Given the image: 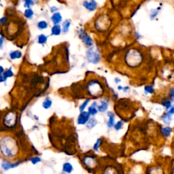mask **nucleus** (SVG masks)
I'll return each instance as SVG.
<instances>
[{
	"mask_svg": "<svg viewBox=\"0 0 174 174\" xmlns=\"http://www.w3.org/2000/svg\"><path fill=\"white\" fill-rule=\"evenodd\" d=\"M88 112L91 116H95V114H97V112H98V105H97L96 102H93L92 105L89 107Z\"/></svg>",
	"mask_w": 174,
	"mask_h": 174,
	"instance_id": "nucleus-10",
	"label": "nucleus"
},
{
	"mask_svg": "<svg viewBox=\"0 0 174 174\" xmlns=\"http://www.w3.org/2000/svg\"><path fill=\"white\" fill-rule=\"evenodd\" d=\"M61 33V27L59 25H54L51 29V34L53 36H59Z\"/></svg>",
	"mask_w": 174,
	"mask_h": 174,
	"instance_id": "nucleus-17",
	"label": "nucleus"
},
{
	"mask_svg": "<svg viewBox=\"0 0 174 174\" xmlns=\"http://www.w3.org/2000/svg\"><path fill=\"white\" fill-rule=\"evenodd\" d=\"M4 81H6V80L4 79V78H3V74L0 75V83L2 82H4Z\"/></svg>",
	"mask_w": 174,
	"mask_h": 174,
	"instance_id": "nucleus-41",
	"label": "nucleus"
},
{
	"mask_svg": "<svg viewBox=\"0 0 174 174\" xmlns=\"http://www.w3.org/2000/svg\"><path fill=\"white\" fill-rule=\"evenodd\" d=\"M33 3L34 2L31 1V0H26V1H25V3H24V7H25V8H30V6H33Z\"/></svg>",
	"mask_w": 174,
	"mask_h": 174,
	"instance_id": "nucleus-33",
	"label": "nucleus"
},
{
	"mask_svg": "<svg viewBox=\"0 0 174 174\" xmlns=\"http://www.w3.org/2000/svg\"><path fill=\"white\" fill-rule=\"evenodd\" d=\"M84 163L86 165H87V167H93V165L95 164V160L92 156H86L84 159Z\"/></svg>",
	"mask_w": 174,
	"mask_h": 174,
	"instance_id": "nucleus-15",
	"label": "nucleus"
},
{
	"mask_svg": "<svg viewBox=\"0 0 174 174\" xmlns=\"http://www.w3.org/2000/svg\"><path fill=\"white\" fill-rule=\"evenodd\" d=\"M37 25L40 29H45L48 27V23L45 20H41V21L38 22Z\"/></svg>",
	"mask_w": 174,
	"mask_h": 174,
	"instance_id": "nucleus-27",
	"label": "nucleus"
},
{
	"mask_svg": "<svg viewBox=\"0 0 174 174\" xmlns=\"http://www.w3.org/2000/svg\"><path fill=\"white\" fill-rule=\"evenodd\" d=\"M20 163H11L10 162L8 161H6L4 160L2 163V167L7 171V170H9L12 168H15L16 167H17L18 165H19Z\"/></svg>",
	"mask_w": 174,
	"mask_h": 174,
	"instance_id": "nucleus-9",
	"label": "nucleus"
},
{
	"mask_svg": "<svg viewBox=\"0 0 174 174\" xmlns=\"http://www.w3.org/2000/svg\"><path fill=\"white\" fill-rule=\"evenodd\" d=\"M88 92L90 95L97 97L102 95L103 92V86L99 81L93 80L89 82L87 86Z\"/></svg>",
	"mask_w": 174,
	"mask_h": 174,
	"instance_id": "nucleus-3",
	"label": "nucleus"
},
{
	"mask_svg": "<svg viewBox=\"0 0 174 174\" xmlns=\"http://www.w3.org/2000/svg\"><path fill=\"white\" fill-rule=\"evenodd\" d=\"M169 113L170 114H174V106H172L171 108H170V110L169 111Z\"/></svg>",
	"mask_w": 174,
	"mask_h": 174,
	"instance_id": "nucleus-40",
	"label": "nucleus"
},
{
	"mask_svg": "<svg viewBox=\"0 0 174 174\" xmlns=\"http://www.w3.org/2000/svg\"><path fill=\"white\" fill-rule=\"evenodd\" d=\"M146 174H165V172L161 166L154 165L146 169Z\"/></svg>",
	"mask_w": 174,
	"mask_h": 174,
	"instance_id": "nucleus-6",
	"label": "nucleus"
},
{
	"mask_svg": "<svg viewBox=\"0 0 174 174\" xmlns=\"http://www.w3.org/2000/svg\"><path fill=\"white\" fill-rule=\"evenodd\" d=\"M16 121V118L14 114L12 115H8L6 116L4 119V123L5 124H6V126H12V124H13Z\"/></svg>",
	"mask_w": 174,
	"mask_h": 174,
	"instance_id": "nucleus-12",
	"label": "nucleus"
},
{
	"mask_svg": "<svg viewBox=\"0 0 174 174\" xmlns=\"http://www.w3.org/2000/svg\"><path fill=\"white\" fill-rule=\"evenodd\" d=\"M115 81H116V83H118L119 82H120V80L118 78H115Z\"/></svg>",
	"mask_w": 174,
	"mask_h": 174,
	"instance_id": "nucleus-42",
	"label": "nucleus"
},
{
	"mask_svg": "<svg viewBox=\"0 0 174 174\" xmlns=\"http://www.w3.org/2000/svg\"><path fill=\"white\" fill-rule=\"evenodd\" d=\"M78 34L79 37L82 40L83 42H84L86 46L91 47L93 45V41L91 39V37L89 36L87 33H86L85 31L83 30L82 29H79L78 31Z\"/></svg>",
	"mask_w": 174,
	"mask_h": 174,
	"instance_id": "nucleus-5",
	"label": "nucleus"
},
{
	"mask_svg": "<svg viewBox=\"0 0 174 174\" xmlns=\"http://www.w3.org/2000/svg\"><path fill=\"white\" fill-rule=\"evenodd\" d=\"M159 13V10L157 9H153L151 10V15H150V19H154L155 17L156 16V15H158Z\"/></svg>",
	"mask_w": 174,
	"mask_h": 174,
	"instance_id": "nucleus-35",
	"label": "nucleus"
},
{
	"mask_svg": "<svg viewBox=\"0 0 174 174\" xmlns=\"http://www.w3.org/2000/svg\"><path fill=\"white\" fill-rule=\"evenodd\" d=\"M87 60L90 63L97 64L101 59V54L99 50L95 46H91L86 51Z\"/></svg>",
	"mask_w": 174,
	"mask_h": 174,
	"instance_id": "nucleus-4",
	"label": "nucleus"
},
{
	"mask_svg": "<svg viewBox=\"0 0 174 174\" xmlns=\"http://www.w3.org/2000/svg\"><path fill=\"white\" fill-rule=\"evenodd\" d=\"M83 6L86 8L87 10H89V11H94L97 9V2L95 1H93V0H91V1H85L83 2L82 3Z\"/></svg>",
	"mask_w": 174,
	"mask_h": 174,
	"instance_id": "nucleus-8",
	"label": "nucleus"
},
{
	"mask_svg": "<svg viewBox=\"0 0 174 174\" xmlns=\"http://www.w3.org/2000/svg\"><path fill=\"white\" fill-rule=\"evenodd\" d=\"M89 102H90V99H87V100L85 101L84 103H82V105L80 106V112H84L85 109L86 108V107L87 106V105H88V103H89Z\"/></svg>",
	"mask_w": 174,
	"mask_h": 174,
	"instance_id": "nucleus-29",
	"label": "nucleus"
},
{
	"mask_svg": "<svg viewBox=\"0 0 174 174\" xmlns=\"http://www.w3.org/2000/svg\"><path fill=\"white\" fill-rule=\"evenodd\" d=\"M70 25H71V23L69 20H65V21L63 23V25H62L63 26V32L65 33L68 32Z\"/></svg>",
	"mask_w": 174,
	"mask_h": 174,
	"instance_id": "nucleus-21",
	"label": "nucleus"
},
{
	"mask_svg": "<svg viewBox=\"0 0 174 174\" xmlns=\"http://www.w3.org/2000/svg\"><path fill=\"white\" fill-rule=\"evenodd\" d=\"M47 37L43 34L40 35L37 37V42L40 44H44L47 41Z\"/></svg>",
	"mask_w": 174,
	"mask_h": 174,
	"instance_id": "nucleus-24",
	"label": "nucleus"
},
{
	"mask_svg": "<svg viewBox=\"0 0 174 174\" xmlns=\"http://www.w3.org/2000/svg\"><path fill=\"white\" fill-rule=\"evenodd\" d=\"M162 120L165 124L169 125L170 123H171V122L172 120V114H170L169 112L165 114L164 115L162 116Z\"/></svg>",
	"mask_w": 174,
	"mask_h": 174,
	"instance_id": "nucleus-18",
	"label": "nucleus"
},
{
	"mask_svg": "<svg viewBox=\"0 0 174 174\" xmlns=\"http://www.w3.org/2000/svg\"><path fill=\"white\" fill-rule=\"evenodd\" d=\"M128 174H141V173H130Z\"/></svg>",
	"mask_w": 174,
	"mask_h": 174,
	"instance_id": "nucleus-44",
	"label": "nucleus"
},
{
	"mask_svg": "<svg viewBox=\"0 0 174 174\" xmlns=\"http://www.w3.org/2000/svg\"><path fill=\"white\" fill-rule=\"evenodd\" d=\"M57 10H58V8H57V7H55V6H53L50 8V12H54L57 11Z\"/></svg>",
	"mask_w": 174,
	"mask_h": 174,
	"instance_id": "nucleus-39",
	"label": "nucleus"
},
{
	"mask_svg": "<svg viewBox=\"0 0 174 174\" xmlns=\"http://www.w3.org/2000/svg\"><path fill=\"white\" fill-rule=\"evenodd\" d=\"M162 104L166 107L167 110H169V109H170V108H171V107H172V103H171V102H170V101H169V100H165V101H163Z\"/></svg>",
	"mask_w": 174,
	"mask_h": 174,
	"instance_id": "nucleus-31",
	"label": "nucleus"
},
{
	"mask_svg": "<svg viewBox=\"0 0 174 174\" xmlns=\"http://www.w3.org/2000/svg\"><path fill=\"white\" fill-rule=\"evenodd\" d=\"M9 56L12 60H14V59H20L22 57V53L19 50L12 51L10 53Z\"/></svg>",
	"mask_w": 174,
	"mask_h": 174,
	"instance_id": "nucleus-19",
	"label": "nucleus"
},
{
	"mask_svg": "<svg viewBox=\"0 0 174 174\" xmlns=\"http://www.w3.org/2000/svg\"><path fill=\"white\" fill-rule=\"evenodd\" d=\"M123 122H122V121H118L117 123H116L115 124H114V128H115L116 131H119L120 129H121L122 127H123Z\"/></svg>",
	"mask_w": 174,
	"mask_h": 174,
	"instance_id": "nucleus-32",
	"label": "nucleus"
},
{
	"mask_svg": "<svg viewBox=\"0 0 174 174\" xmlns=\"http://www.w3.org/2000/svg\"><path fill=\"white\" fill-rule=\"evenodd\" d=\"M172 97H173V98H174V94H173V95H172Z\"/></svg>",
	"mask_w": 174,
	"mask_h": 174,
	"instance_id": "nucleus-46",
	"label": "nucleus"
},
{
	"mask_svg": "<svg viewBox=\"0 0 174 174\" xmlns=\"http://www.w3.org/2000/svg\"><path fill=\"white\" fill-rule=\"evenodd\" d=\"M13 75H14V73H13V72L12 71V69H7V70L5 71L4 72H3V78H4V79L6 80V79H7V78L12 77Z\"/></svg>",
	"mask_w": 174,
	"mask_h": 174,
	"instance_id": "nucleus-25",
	"label": "nucleus"
},
{
	"mask_svg": "<svg viewBox=\"0 0 174 174\" xmlns=\"http://www.w3.org/2000/svg\"><path fill=\"white\" fill-rule=\"evenodd\" d=\"M0 150L3 156L12 158L16 154L17 146L12 138L5 137L0 141Z\"/></svg>",
	"mask_w": 174,
	"mask_h": 174,
	"instance_id": "nucleus-2",
	"label": "nucleus"
},
{
	"mask_svg": "<svg viewBox=\"0 0 174 174\" xmlns=\"http://www.w3.org/2000/svg\"><path fill=\"white\" fill-rule=\"evenodd\" d=\"M173 129L170 127H163L161 130V134L164 137H169L172 133Z\"/></svg>",
	"mask_w": 174,
	"mask_h": 174,
	"instance_id": "nucleus-14",
	"label": "nucleus"
},
{
	"mask_svg": "<svg viewBox=\"0 0 174 174\" xmlns=\"http://www.w3.org/2000/svg\"><path fill=\"white\" fill-rule=\"evenodd\" d=\"M118 90H123V87H122L121 86H119L118 87Z\"/></svg>",
	"mask_w": 174,
	"mask_h": 174,
	"instance_id": "nucleus-43",
	"label": "nucleus"
},
{
	"mask_svg": "<svg viewBox=\"0 0 174 174\" xmlns=\"http://www.w3.org/2000/svg\"><path fill=\"white\" fill-rule=\"evenodd\" d=\"M172 174H174V168L173 169V170H172Z\"/></svg>",
	"mask_w": 174,
	"mask_h": 174,
	"instance_id": "nucleus-45",
	"label": "nucleus"
},
{
	"mask_svg": "<svg viewBox=\"0 0 174 174\" xmlns=\"http://www.w3.org/2000/svg\"><path fill=\"white\" fill-rule=\"evenodd\" d=\"M107 116L109 117V120L107 122V126L111 128L114 126V121H115V120H114V114L112 112H110L107 113Z\"/></svg>",
	"mask_w": 174,
	"mask_h": 174,
	"instance_id": "nucleus-20",
	"label": "nucleus"
},
{
	"mask_svg": "<svg viewBox=\"0 0 174 174\" xmlns=\"http://www.w3.org/2000/svg\"><path fill=\"white\" fill-rule=\"evenodd\" d=\"M97 124V121L95 119V118H90L89 120L88 121V123H87V125L86 127L88 128H93L94 127L96 126V124Z\"/></svg>",
	"mask_w": 174,
	"mask_h": 174,
	"instance_id": "nucleus-22",
	"label": "nucleus"
},
{
	"mask_svg": "<svg viewBox=\"0 0 174 174\" xmlns=\"http://www.w3.org/2000/svg\"><path fill=\"white\" fill-rule=\"evenodd\" d=\"M101 144H102V140H101V139H98V140H97L96 143L94 144V146H93L94 150L98 151L99 150V146H101Z\"/></svg>",
	"mask_w": 174,
	"mask_h": 174,
	"instance_id": "nucleus-28",
	"label": "nucleus"
},
{
	"mask_svg": "<svg viewBox=\"0 0 174 174\" xmlns=\"http://www.w3.org/2000/svg\"><path fill=\"white\" fill-rule=\"evenodd\" d=\"M52 104H53V102H52V100L50 98H46V99L44 100V102L42 103V106L44 109H48L50 108L51 107Z\"/></svg>",
	"mask_w": 174,
	"mask_h": 174,
	"instance_id": "nucleus-23",
	"label": "nucleus"
},
{
	"mask_svg": "<svg viewBox=\"0 0 174 174\" xmlns=\"http://www.w3.org/2000/svg\"><path fill=\"white\" fill-rule=\"evenodd\" d=\"M101 104L99 106H98V111L101 112H104L108 108L109 103L107 102H106V100H102L100 102Z\"/></svg>",
	"mask_w": 174,
	"mask_h": 174,
	"instance_id": "nucleus-13",
	"label": "nucleus"
},
{
	"mask_svg": "<svg viewBox=\"0 0 174 174\" xmlns=\"http://www.w3.org/2000/svg\"><path fill=\"white\" fill-rule=\"evenodd\" d=\"M6 20H7V19L6 18V17H2V18L0 19V23L2 24L3 25H4L6 23Z\"/></svg>",
	"mask_w": 174,
	"mask_h": 174,
	"instance_id": "nucleus-38",
	"label": "nucleus"
},
{
	"mask_svg": "<svg viewBox=\"0 0 174 174\" xmlns=\"http://www.w3.org/2000/svg\"><path fill=\"white\" fill-rule=\"evenodd\" d=\"M73 171V166L70 163H65L63 165V172L66 173H71Z\"/></svg>",
	"mask_w": 174,
	"mask_h": 174,
	"instance_id": "nucleus-16",
	"label": "nucleus"
},
{
	"mask_svg": "<svg viewBox=\"0 0 174 174\" xmlns=\"http://www.w3.org/2000/svg\"><path fill=\"white\" fill-rule=\"evenodd\" d=\"M30 161L33 165H36L38 163L41 162V159L38 157V156H35V157H33L30 159Z\"/></svg>",
	"mask_w": 174,
	"mask_h": 174,
	"instance_id": "nucleus-30",
	"label": "nucleus"
},
{
	"mask_svg": "<svg viewBox=\"0 0 174 174\" xmlns=\"http://www.w3.org/2000/svg\"><path fill=\"white\" fill-rule=\"evenodd\" d=\"M90 114L88 112H80V114L78 117V124L80 125H84L85 124H87L88 121L90 119Z\"/></svg>",
	"mask_w": 174,
	"mask_h": 174,
	"instance_id": "nucleus-7",
	"label": "nucleus"
},
{
	"mask_svg": "<svg viewBox=\"0 0 174 174\" xmlns=\"http://www.w3.org/2000/svg\"><path fill=\"white\" fill-rule=\"evenodd\" d=\"M33 11L32 10V9L31 8H27L25 10V12H24V15L26 17L27 19H31L32 16H33Z\"/></svg>",
	"mask_w": 174,
	"mask_h": 174,
	"instance_id": "nucleus-26",
	"label": "nucleus"
},
{
	"mask_svg": "<svg viewBox=\"0 0 174 174\" xmlns=\"http://www.w3.org/2000/svg\"><path fill=\"white\" fill-rule=\"evenodd\" d=\"M3 44V37L0 35V50L2 49Z\"/></svg>",
	"mask_w": 174,
	"mask_h": 174,
	"instance_id": "nucleus-37",
	"label": "nucleus"
},
{
	"mask_svg": "<svg viewBox=\"0 0 174 174\" xmlns=\"http://www.w3.org/2000/svg\"><path fill=\"white\" fill-rule=\"evenodd\" d=\"M124 61L131 68L139 67L144 61V54L138 48H131L125 54Z\"/></svg>",
	"mask_w": 174,
	"mask_h": 174,
	"instance_id": "nucleus-1",
	"label": "nucleus"
},
{
	"mask_svg": "<svg viewBox=\"0 0 174 174\" xmlns=\"http://www.w3.org/2000/svg\"><path fill=\"white\" fill-rule=\"evenodd\" d=\"M106 174H118V172L116 171V170L112 169V167L106 169Z\"/></svg>",
	"mask_w": 174,
	"mask_h": 174,
	"instance_id": "nucleus-36",
	"label": "nucleus"
},
{
	"mask_svg": "<svg viewBox=\"0 0 174 174\" xmlns=\"http://www.w3.org/2000/svg\"><path fill=\"white\" fill-rule=\"evenodd\" d=\"M144 90H145L146 92H147L148 93L152 94V93H154V89H153V87L152 86H150V85L146 86L145 88H144Z\"/></svg>",
	"mask_w": 174,
	"mask_h": 174,
	"instance_id": "nucleus-34",
	"label": "nucleus"
},
{
	"mask_svg": "<svg viewBox=\"0 0 174 174\" xmlns=\"http://www.w3.org/2000/svg\"><path fill=\"white\" fill-rule=\"evenodd\" d=\"M51 20H53L54 25H59L62 21V16L59 12H55L51 17Z\"/></svg>",
	"mask_w": 174,
	"mask_h": 174,
	"instance_id": "nucleus-11",
	"label": "nucleus"
}]
</instances>
